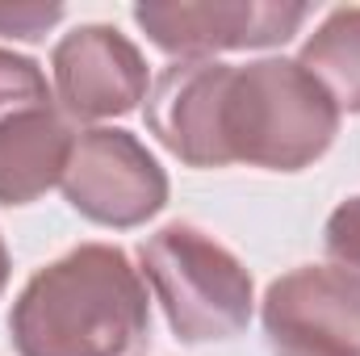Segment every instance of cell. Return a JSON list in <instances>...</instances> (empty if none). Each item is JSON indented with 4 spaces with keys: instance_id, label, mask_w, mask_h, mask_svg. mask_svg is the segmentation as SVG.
<instances>
[{
    "instance_id": "6da1fadb",
    "label": "cell",
    "mask_w": 360,
    "mask_h": 356,
    "mask_svg": "<svg viewBox=\"0 0 360 356\" xmlns=\"http://www.w3.org/2000/svg\"><path fill=\"white\" fill-rule=\"evenodd\" d=\"M8 331L21 356H126L147 331V289L122 248L84 243L30 276Z\"/></svg>"
},
{
    "instance_id": "7a4b0ae2",
    "label": "cell",
    "mask_w": 360,
    "mask_h": 356,
    "mask_svg": "<svg viewBox=\"0 0 360 356\" xmlns=\"http://www.w3.org/2000/svg\"><path fill=\"white\" fill-rule=\"evenodd\" d=\"M340 130V105L293 59H260L235 68L226 92L231 164L297 172L314 164Z\"/></svg>"
},
{
    "instance_id": "3957f363",
    "label": "cell",
    "mask_w": 360,
    "mask_h": 356,
    "mask_svg": "<svg viewBox=\"0 0 360 356\" xmlns=\"http://www.w3.org/2000/svg\"><path fill=\"white\" fill-rule=\"evenodd\" d=\"M143 272L184 344L231 340L252 319V276L222 243L172 222L139 248Z\"/></svg>"
},
{
    "instance_id": "277c9868",
    "label": "cell",
    "mask_w": 360,
    "mask_h": 356,
    "mask_svg": "<svg viewBox=\"0 0 360 356\" xmlns=\"http://www.w3.org/2000/svg\"><path fill=\"white\" fill-rule=\"evenodd\" d=\"M59 184L68 201L101 227H139L168 201V177L155 155L134 134L109 126L76 134Z\"/></svg>"
},
{
    "instance_id": "5b68a950",
    "label": "cell",
    "mask_w": 360,
    "mask_h": 356,
    "mask_svg": "<svg viewBox=\"0 0 360 356\" xmlns=\"http://www.w3.org/2000/svg\"><path fill=\"white\" fill-rule=\"evenodd\" d=\"M264 331L281 356H360V285L340 268H293L264 298Z\"/></svg>"
},
{
    "instance_id": "8992f818",
    "label": "cell",
    "mask_w": 360,
    "mask_h": 356,
    "mask_svg": "<svg viewBox=\"0 0 360 356\" xmlns=\"http://www.w3.org/2000/svg\"><path fill=\"white\" fill-rule=\"evenodd\" d=\"M306 4H264V0H180V4H139L134 21L168 55H214L276 46L297 34Z\"/></svg>"
},
{
    "instance_id": "52a82bcc",
    "label": "cell",
    "mask_w": 360,
    "mask_h": 356,
    "mask_svg": "<svg viewBox=\"0 0 360 356\" xmlns=\"http://www.w3.org/2000/svg\"><path fill=\"white\" fill-rule=\"evenodd\" d=\"M231 80L235 68L214 59H180L164 68V76L147 96V122L176 160L193 168L231 164V147H226Z\"/></svg>"
},
{
    "instance_id": "ba28073f",
    "label": "cell",
    "mask_w": 360,
    "mask_h": 356,
    "mask_svg": "<svg viewBox=\"0 0 360 356\" xmlns=\"http://www.w3.org/2000/svg\"><path fill=\"white\" fill-rule=\"evenodd\" d=\"M55 89L72 117H117L147 96V63L130 38L109 25L72 30L55 55Z\"/></svg>"
},
{
    "instance_id": "9c48e42d",
    "label": "cell",
    "mask_w": 360,
    "mask_h": 356,
    "mask_svg": "<svg viewBox=\"0 0 360 356\" xmlns=\"http://www.w3.org/2000/svg\"><path fill=\"white\" fill-rule=\"evenodd\" d=\"M76 134L46 109H25L0 122V205H25L59 184L72 160Z\"/></svg>"
},
{
    "instance_id": "30bf717a",
    "label": "cell",
    "mask_w": 360,
    "mask_h": 356,
    "mask_svg": "<svg viewBox=\"0 0 360 356\" xmlns=\"http://www.w3.org/2000/svg\"><path fill=\"white\" fill-rule=\"evenodd\" d=\"M297 63L340 109L360 113V8H335L319 25V34H310Z\"/></svg>"
},
{
    "instance_id": "8fae6325",
    "label": "cell",
    "mask_w": 360,
    "mask_h": 356,
    "mask_svg": "<svg viewBox=\"0 0 360 356\" xmlns=\"http://www.w3.org/2000/svg\"><path fill=\"white\" fill-rule=\"evenodd\" d=\"M46 105H51V92L38 63L13 51H0V122L25 109H46Z\"/></svg>"
},
{
    "instance_id": "7c38bea8",
    "label": "cell",
    "mask_w": 360,
    "mask_h": 356,
    "mask_svg": "<svg viewBox=\"0 0 360 356\" xmlns=\"http://www.w3.org/2000/svg\"><path fill=\"white\" fill-rule=\"evenodd\" d=\"M327 252L340 265V272H348L360 285V197L344 201L331 222H327Z\"/></svg>"
},
{
    "instance_id": "4fadbf2b",
    "label": "cell",
    "mask_w": 360,
    "mask_h": 356,
    "mask_svg": "<svg viewBox=\"0 0 360 356\" xmlns=\"http://www.w3.org/2000/svg\"><path fill=\"white\" fill-rule=\"evenodd\" d=\"M63 17L59 4H0V38L34 42Z\"/></svg>"
},
{
    "instance_id": "5bb4252c",
    "label": "cell",
    "mask_w": 360,
    "mask_h": 356,
    "mask_svg": "<svg viewBox=\"0 0 360 356\" xmlns=\"http://www.w3.org/2000/svg\"><path fill=\"white\" fill-rule=\"evenodd\" d=\"M4 281H8V252H4V239H0V289H4Z\"/></svg>"
}]
</instances>
